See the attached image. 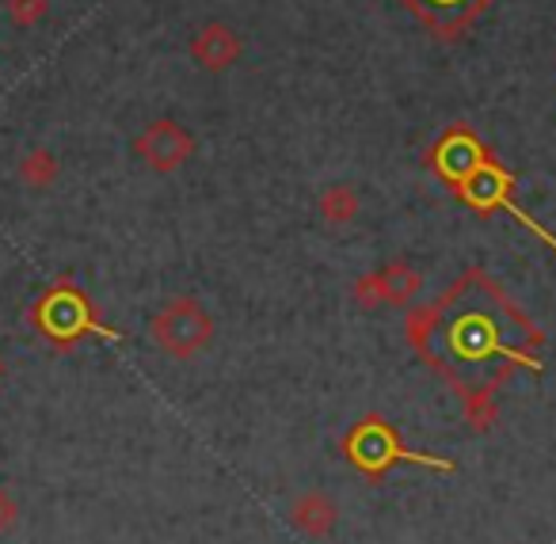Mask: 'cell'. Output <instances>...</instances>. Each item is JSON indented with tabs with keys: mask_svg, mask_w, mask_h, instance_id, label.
Listing matches in <instances>:
<instances>
[{
	"mask_svg": "<svg viewBox=\"0 0 556 544\" xmlns=\"http://www.w3.org/2000/svg\"><path fill=\"white\" fill-rule=\"evenodd\" d=\"M16 521H20V503L12 498L9 488H0V536L12 533V529H16Z\"/></svg>",
	"mask_w": 556,
	"mask_h": 544,
	"instance_id": "11",
	"label": "cell"
},
{
	"mask_svg": "<svg viewBox=\"0 0 556 544\" xmlns=\"http://www.w3.org/2000/svg\"><path fill=\"white\" fill-rule=\"evenodd\" d=\"M50 12V0H9V20L16 27H35L42 24Z\"/></svg>",
	"mask_w": 556,
	"mask_h": 544,
	"instance_id": "10",
	"label": "cell"
},
{
	"mask_svg": "<svg viewBox=\"0 0 556 544\" xmlns=\"http://www.w3.org/2000/svg\"><path fill=\"white\" fill-rule=\"evenodd\" d=\"M58 176H62V164H58V156L50 153V149H31V153H24V161H20V179H24L31 191L54 187Z\"/></svg>",
	"mask_w": 556,
	"mask_h": 544,
	"instance_id": "9",
	"label": "cell"
},
{
	"mask_svg": "<svg viewBox=\"0 0 556 544\" xmlns=\"http://www.w3.org/2000/svg\"><path fill=\"white\" fill-rule=\"evenodd\" d=\"M134 153L153 172L172 176V172H179L194 156V138L179 123H172V118H156V123H149L146 130L138 134Z\"/></svg>",
	"mask_w": 556,
	"mask_h": 544,
	"instance_id": "2",
	"label": "cell"
},
{
	"mask_svg": "<svg viewBox=\"0 0 556 544\" xmlns=\"http://www.w3.org/2000/svg\"><path fill=\"white\" fill-rule=\"evenodd\" d=\"M149 336L168 358L191 362L214 343V316L194 298H172L149 324Z\"/></svg>",
	"mask_w": 556,
	"mask_h": 544,
	"instance_id": "1",
	"label": "cell"
},
{
	"mask_svg": "<svg viewBox=\"0 0 556 544\" xmlns=\"http://www.w3.org/2000/svg\"><path fill=\"white\" fill-rule=\"evenodd\" d=\"M348 450H351V460H355L358 468H366V472H386L389 465L408 457V453L396 445L393 430H389L386 422H363V427L351 434Z\"/></svg>",
	"mask_w": 556,
	"mask_h": 544,
	"instance_id": "5",
	"label": "cell"
},
{
	"mask_svg": "<svg viewBox=\"0 0 556 544\" xmlns=\"http://www.w3.org/2000/svg\"><path fill=\"white\" fill-rule=\"evenodd\" d=\"M4 374H9V366H4V354H0V381H4Z\"/></svg>",
	"mask_w": 556,
	"mask_h": 544,
	"instance_id": "12",
	"label": "cell"
},
{
	"mask_svg": "<svg viewBox=\"0 0 556 544\" xmlns=\"http://www.w3.org/2000/svg\"><path fill=\"white\" fill-rule=\"evenodd\" d=\"M424 290V275L408 263H389V267L374 270L366 275L363 282L355 286V301L363 308H374V305H412L416 293Z\"/></svg>",
	"mask_w": 556,
	"mask_h": 544,
	"instance_id": "3",
	"label": "cell"
},
{
	"mask_svg": "<svg viewBox=\"0 0 556 544\" xmlns=\"http://www.w3.org/2000/svg\"><path fill=\"white\" fill-rule=\"evenodd\" d=\"M240 54H244V42H240V35L232 31L229 24H206L199 27V35L191 39V58L202 65L206 73H225L232 69V65L240 62Z\"/></svg>",
	"mask_w": 556,
	"mask_h": 544,
	"instance_id": "6",
	"label": "cell"
},
{
	"mask_svg": "<svg viewBox=\"0 0 556 544\" xmlns=\"http://www.w3.org/2000/svg\"><path fill=\"white\" fill-rule=\"evenodd\" d=\"M358 210H363V199H358V191H355V187H348V184H332L317 199V214L325 217L328 225H348V222H355Z\"/></svg>",
	"mask_w": 556,
	"mask_h": 544,
	"instance_id": "8",
	"label": "cell"
},
{
	"mask_svg": "<svg viewBox=\"0 0 556 544\" xmlns=\"http://www.w3.org/2000/svg\"><path fill=\"white\" fill-rule=\"evenodd\" d=\"M39 324L50 339H77L80 331L92 328V308L73 286H58L39 305Z\"/></svg>",
	"mask_w": 556,
	"mask_h": 544,
	"instance_id": "4",
	"label": "cell"
},
{
	"mask_svg": "<svg viewBox=\"0 0 556 544\" xmlns=\"http://www.w3.org/2000/svg\"><path fill=\"white\" fill-rule=\"evenodd\" d=\"M336 521H340V506H336L325 491H302V495L290 503V526L302 536H309V541L332 536Z\"/></svg>",
	"mask_w": 556,
	"mask_h": 544,
	"instance_id": "7",
	"label": "cell"
}]
</instances>
